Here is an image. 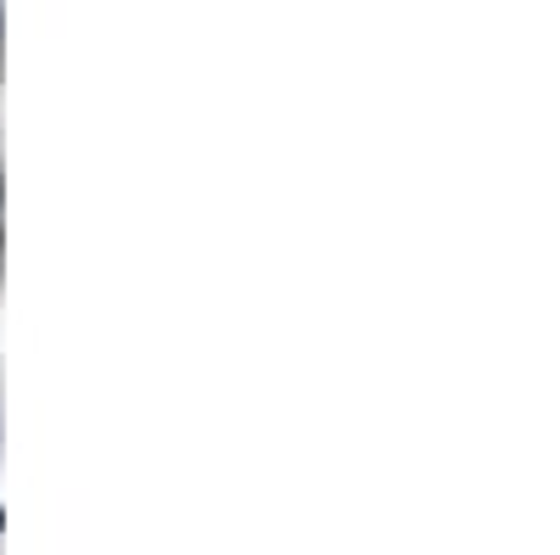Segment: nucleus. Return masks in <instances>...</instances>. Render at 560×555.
<instances>
[{"instance_id":"1","label":"nucleus","mask_w":560,"mask_h":555,"mask_svg":"<svg viewBox=\"0 0 560 555\" xmlns=\"http://www.w3.org/2000/svg\"><path fill=\"white\" fill-rule=\"evenodd\" d=\"M0 264H7V180H0Z\"/></svg>"}]
</instances>
